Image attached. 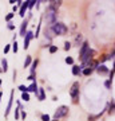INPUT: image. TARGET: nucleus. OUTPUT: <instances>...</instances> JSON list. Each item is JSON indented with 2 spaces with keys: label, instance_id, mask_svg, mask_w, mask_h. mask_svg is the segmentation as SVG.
Instances as JSON below:
<instances>
[{
  "label": "nucleus",
  "instance_id": "473e14b6",
  "mask_svg": "<svg viewBox=\"0 0 115 121\" xmlns=\"http://www.w3.org/2000/svg\"><path fill=\"white\" fill-rule=\"evenodd\" d=\"M8 28H9V30H13V28H15V26H13L12 23H8Z\"/></svg>",
  "mask_w": 115,
  "mask_h": 121
},
{
  "label": "nucleus",
  "instance_id": "0eeeda50",
  "mask_svg": "<svg viewBox=\"0 0 115 121\" xmlns=\"http://www.w3.org/2000/svg\"><path fill=\"white\" fill-rule=\"evenodd\" d=\"M27 9H28V1H23V5L20 7V12H19V15H20L21 17H24Z\"/></svg>",
  "mask_w": 115,
  "mask_h": 121
},
{
  "label": "nucleus",
  "instance_id": "2eb2a0df",
  "mask_svg": "<svg viewBox=\"0 0 115 121\" xmlns=\"http://www.w3.org/2000/svg\"><path fill=\"white\" fill-rule=\"evenodd\" d=\"M36 66H38V59L34 60V62H32V65H31V75H34L35 70H36Z\"/></svg>",
  "mask_w": 115,
  "mask_h": 121
},
{
  "label": "nucleus",
  "instance_id": "c756f323",
  "mask_svg": "<svg viewBox=\"0 0 115 121\" xmlns=\"http://www.w3.org/2000/svg\"><path fill=\"white\" fill-rule=\"evenodd\" d=\"M12 17H13V13H8V15L5 16V20H7V22H9V20H11Z\"/></svg>",
  "mask_w": 115,
  "mask_h": 121
},
{
  "label": "nucleus",
  "instance_id": "4c0bfd02",
  "mask_svg": "<svg viewBox=\"0 0 115 121\" xmlns=\"http://www.w3.org/2000/svg\"><path fill=\"white\" fill-rule=\"evenodd\" d=\"M0 85H1V79H0Z\"/></svg>",
  "mask_w": 115,
  "mask_h": 121
},
{
  "label": "nucleus",
  "instance_id": "6e6552de",
  "mask_svg": "<svg viewBox=\"0 0 115 121\" xmlns=\"http://www.w3.org/2000/svg\"><path fill=\"white\" fill-rule=\"evenodd\" d=\"M88 48H90L88 42H83V44L80 46V52H79V54H80V58H82L83 55H84L86 52H87V50H88Z\"/></svg>",
  "mask_w": 115,
  "mask_h": 121
},
{
  "label": "nucleus",
  "instance_id": "412c9836",
  "mask_svg": "<svg viewBox=\"0 0 115 121\" xmlns=\"http://www.w3.org/2000/svg\"><path fill=\"white\" fill-rule=\"evenodd\" d=\"M21 99H23V101H30V94H28V93H23V94H21Z\"/></svg>",
  "mask_w": 115,
  "mask_h": 121
},
{
  "label": "nucleus",
  "instance_id": "7c9ffc66",
  "mask_svg": "<svg viewBox=\"0 0 115 121\" xmlns=\"http://www.w3.org/2000/svg\"><path fill=\"white\" fill-rule=\"evenodd\" d=\"M80 40H82V35H78L76 40H75V42H76V44H79V42H80Z\"/></svg>",
  "mask_w": 115,
  "mask_h": 121
},
{
  "label": "nucleus",
  "instance_id": "dca6fc26",
  "mask_svg": "<svg viewBox=\"0 0 115 121\" xmlns=\"http://www.w3.org/2000/svg\"><path fill=\"white\" fill-rule=\"evenodd\" d=\"M31 62H32V58H31V55H27L26 60H24V67H28V66L31 65Z\"/></svg>",
  "mask_w": 115,
  "mask_h": 121
},
{
  "label": "nucleus",
  "instance_id": "7ed1b4c3",
  "mask_svg": "<svg viewBox=\"0 0 115 121\" xmlns=\"http://www.w3.org/2000/svg\"><path fill=\"white\" fill-rule=\"evenodd\" d=\"M67 113H68V106L62 105V106H59V108L56 109V112L54 113V120H59L62 117L67 116Z\"/></svg>",
  "mask_w": 115,
  "mask_h": 121
},
{
  "label": "nucleus",
  "instance_id": "423d86ee",
  "mask_svg": "<svg viewBox=\"0 0 115 121\" xmlns=\"http://www.w3.org/2000/svg\"><path fill=\"white\" fill-rule=\"evenodd\" d=\"M27 26H28V20H23V23H21V27H20V35L21 36H26L27 34Z\"/></svg>",
  "mask_w": 115,
  "mask_h": 121
},
{
  "label": "nucleus",
  "instance_id": "f03ea898",
  "mask_svg": "<svg viewBox=\"0 0 115 121\" xmlns=\"http://www.w3.org/2000/svg\"><path fill=\"white\" fill-rule=\"evenodd\" d=\"M51 30L55 35H66L67 31H68V28L66 27V24H63V23H60V22H56V23L52 24Z\"/></svg>",
  "mask_w": 115,
  "mask_h": 121
},
{
  "label": "nucleus",
  "instance_id": "c85d7f7f",
  "mask_svg": "<svg viewBox=\"0 0 115 121\" xmlns=\"http://www.w3.org/2000/svg\"><path fill=\"white\" fill-rule=\"evenodd\" d=\"M12 50H13V52H17V43H16V40H15L13 44H12Z\"/></svg>",
  "mask_w": 115,
  "mask_h": 121
},
{
  "label": "nucleus",
  "instance_id": "9b49d317",
  "mask_svg": "<svg viewBox=\"0 0 115 121\" xmlns=\"http://www.w3.org/2000/svg\"><path fill=\"white\" fill-rule=\"evenodd\" d=\"M72 74H74V75H80V74H82V69H80V66L74 65V66H72Z\"/></svg>",
  "mask_w": 115,
  "mask_h": 121
},
{
  "label": "nucleus",
  "instance_id": "aec40b11",
  "mask_svg": "<svg viewBox=\"0 0 115 121\" xmlns=\"http://www.w3.org/2000/svg\"><path fill=\"white\" fill-rule=\"evenodd\" d=\"M1 65H3V71H7V70H8V65H7V60L5 59H1Z\"/></svg>",
  "mask_w": 115,
  "mask_h": 121
},
{
  "label": "nucleus",
  "instance_id": "ddd939ff",
  "mask_svg": "<svg viewBox=\"0 0 115 121\" xmlns=\"http://www.w3.org/2000/svg\"><path fill=\"white\" fill-rule=\"evenodd\" d=\"M36 94V93H35ZM38 97H39V101H43V99L46 98V94H44V89H38Z\"/></svg>",
  "mask_w": 115,
  "mask_h": 121
},
{
  "label": "nucleus",
  "instance_id": "cd10ccee",
  "mask_svg": "<svg viewBox=\"0 0 115 121\" xmlns=\"http://www.w3.org/2000/svg\"><path fill=\"white\" fill-rule=\"evenodd\" d=\"M104 86H106L107 89H111V81L110 79H107L106 82H104Z\"/></svg>",
  "mask_w": 115,
  "mask_h": 121
},
{
  "label": "nucleus",
  "instance_id": "e433bc0d",
  "mask_svg": "<svg viewBox=\"0 0 115 121\" xmlns=\"http://www.w3.org/2000/svg\"><path fill=\"white\" fill-rule=\"evenodd\" d=\"M51 121H58V120H51Z\"/></svg>",
  "mask_w": 115,
  "mask_h": 121
},
{
  "label": "nucleus",
  "instance_id": "4468645a",
  "mask_svg": "<svg viewBox=\"0 0 115 121\" xmlns=\"http://www.w3.org/2000/svg\"><path fill=\"white\" fill-rule=\"evenodd\" d=\"M38 85H36V82H32L30 85V86H28V91H35V93H38Z\"/></svg>",
  "mask_w": 115,
  "mask_h": 121
},
{
  "label": "nucleus",
  "instance_id": "4be33fe9",
  "mask_svg": "<svg viewBox=\"0 0 115 121\" xmlns=\"http://www.w3.org/2000/svg\"><path fill=\"white\" fill-rule=\"evenodd\" d=\"M19 90H20L21 93H28V87L24 86V85H20V86H19Z\"/></svg>",
  "mask_w": 115,
  "mask_h": 121
},
{
  "label": "nucleus",
  "instance_id": "bb28decb",
  "mask_svg": "<svg viewBox=\"0 0 115 121\" xmlns=\"http://www.w3.org/2000/svg\"><path fill=\"white\" fill-rule=\"evenodd\" d=\"M58 51V47H56V46H51V47H50V52H51V54H54V52H56Z\"/></svg>",
  "mask_w": 115,
  "mask_h": 121
},
{
  "label": "nucleus",
  "instance_id": "393cba45",
  "mask_svg": "<svg viewBox=\"0 0 115 121\" xmlns=\"http://www.w3.org/2000/svg\"><path fill=\"white\" fill-rule=\"evenodd\" d=\"M70 48H71V43H70V42H66V43H64V50L68 51Z\"/></svg>",
  "mask_w": 115,
  "mask_h": 121
},
{
  "label": "nucleus",
  "instance_id": "f8f14e48",
  "mask_svg": "<svg viewBox=\"0 0 115 121\" xmlns=\"http://www.w3.org/2000/svg\"><path fill=\"white\" fill-rule=\"evenodd\" d=\"M60 5H62V1H56V0H52V1H50V7H52L54 9H56V8H59Z\"/></svg>",
  "mask_w": 115,
  "mask_h": 121
},
{
  "label": "nucleus",
  "instance_id": "1a4fd4ad",
  "mask_svg": "<svg viewBox=\"0 0 115 121\" xmlns=\"http://www.w3.org/2000/svg\"><path fill=\"white\" fill-rule=\"evenodd\" d=\"M12 102H13V91L11 93V97H9V102H8V106H7V110H5V117L9 114V110H11V106H12Z\"/></svg>",
  "mask_w": 115,
  "mask_h": 121
},
{
  "label": "nucleus",
  "instance_id": "f704fd0d",
  "mask_svg": "<svg viewBox=\"0 0 115 121\" xmlns=\"http://www.w3.org/2000/svg\"><path fill=\"white\" fill-rule=\"evenodd\" d=\"M26 117H27L26 112H21V118H26Z\"/></svg>",
  "mask_w": 115,
  "mask_h": 121
},
{
  "label": "nucleus",
  "instance_id": "b1692460",
  "mask_svg": "<svg viewBox=\"0 0 115 121\" xmlns=\"http://www.w3.org/2000/svg\"><path fill=\"white\" fill-rule=\"evenodd\" d=\"M66 63H68V65H72V63H74V59L71 58V56H67V58H66Z\"/></svg>",
  "mask_w": 115,
  "mask_h": 121
},
{
  "label": "nucleus",
  "instance_id": "2f4dec72",
  "mask_svg": "<svg viewBox=\"0 0 115 121\" xmlns=\"http://www.w3.org/2000/svg\"><path fill=\"white\" fill-rule=\"evenodd\" d=\"M15 117H16V120L19 118V108H17L16 110H15Z\"/></svg>",
  "mask_w": 115,
  "mask_h": 121
},
{
  "label": "nucleus",
  "instance_id": "c9c22d12",
  "mask_svg": "<svg viewBox=\"0 0 115 121\" xmlns=\"http://www.w3.org/2000/svg\"><path fill=\"white\" fill-rule=\"evenodd\" d=\"M0 99H1V93H0Z\"/></svg>",
  "mask_w": 115,
  "mask_h": 121
},
{
  "label": "nucleus",
  "instance_id": "a211bd4d",
  "mask_svg": "<svg viewBox=\"0 0 115 121\" xmlns=\"http://www.w3.org/2000/svg\"><path fill=\"white\" fill-rule=\"evenodd\" d=\"M108 113H115V102L114 101H112V102H111L110 104V106H108Z\"/></svg>",
  "mask_w": 115,
  "mask_h": 121
},
{
  "label": "nucleus",
  "instance_id": "5701e85b",
  "mask_svg": "<svg viewBox=\"0 0 115 121\" xmlns=\"http://www.w3.org/2000/svg\"><path fill=\"white\" fill-rule=\"evenodd\" d=\"M34 5H36V1L35 0H28V8H32Z\"/></svg>",
  "mask_w": 115,
  "mask_h": 121
},
{
  "label": "nucleus",
  "instance_id": "20e7f679",
  "mask_svg": "<svg viewBox=\"0 0 115 121\" xmlns=\"http://www.w3.org/2000/svg\"><path fill=\"white\" fill-rule=\"evenodd\" d=\"M79 82H74L72 86H71V89H70V95L72 97L74 101H78V98H79Z\"/></svg>",
  "mask_w": 115,
  "mask_h": 121
},
{
  "label": "nucleus",
  "instance_id": "6ab92c4d",
  "mask_svg": "<svg viewBox=\"0 0 115 121\" xmlns=\"http://www.w3.org/2000/svg\"><path fill=\"white\" fill-rule=\"evenodd\" d=\"M44 34H46V38H47V39H52V35L51 34H54V32H52L51 28H50V30H46V32H44Z\"/></svg>",
  "mask_w": 115,
  "mask_h": 121
},
{
  "label": "nucleus",
  "instance_id": "72a5a7b5",
  "mask_svg": "<svg viewBox=\"0 0 115 121\" xmlns=\"http://www.w3.org/2000/svg\"><path fill=\"white\" fill-rule=\"evenodd\" d=\"M8 51H9V46H5L4 47V54H7Z\"/></svg>",
  "mask_w": 115,
  "mask_h": 121
},
{
  "label": "nucleus",
  "instance_id": "f257e3e1",
  "mask_svg": "<svg viewBox=\"0 0 115 121\" xmlns=\"http://www.w3.org/2000/svg\"><path fill=\"white\" fill-rule=\"evenodd\" d=\"M56 15H58V11L48 5V8L46 9V13H44V19L48 24H54V23H56Z\"/></svg>",
  "mask_w": 115,
  "mask_h": 121
},
{
  "label": "nucleus",
  "instance_id": "a878e982",
  "mask_svg": "<svg viewBox=\"0 0 115 121\" xmlns=\"http://www.w3.org/2000/svg\"><path fill=\"white\" fill-rule=\"evenodd\" d=\"M42 120H43V121H51V118H50V116H48V114H43V116H42Z\"/></svg>",
  "mask_w": 115,
  "mask_h": 121
},
{
  "label": "nucleus",
  "instance_id": "9d476101",
  "mask_svg": "<svg viewBox=\"0 0 115 121\" xmlns=\"http://www.w3.org/2000/svg\"><path fill=\"white\" fill-rule=\"evenodd\" d=\"M96 71H98L99 74H106V73H108V69H107V66H104V65H99L98 67H96Z\"/></svg>",
  "mask_w": 115,
  "mask_h": 121
},
{
  "label": "nucleus",
  "instance_id": "39448f33",
  "mask_svg": "<svg viewBox=\"0 0 115 121\" xmlns=\"http://www.w3.org/2000/svg\"><path fill=\"white\" fill-rule=\"evenodd\" d=\"M34 38V32L32 31H27V34H26V36H24V50L26 48H28V46H30V42H31V39Z\"/></svg>",
  "mask_w": 115,
  "mask_h": 121
},
{
  "label": "nucleus",
  "instance_id": "f3484780",
  "mask_svg": "<svg viewBox=\"0 0 115 121\" xmlns=\"http://www.w3.org/2000/svg\"><path fill=\"white\" fill-rule=\"evenodd\" d=\"M92 71H94V69H91V67H86V69L83 70V74H84V75H91Z\"/></svg>",
  "mask_w": 115,
  "mask_h": 121
}]
</instances>
